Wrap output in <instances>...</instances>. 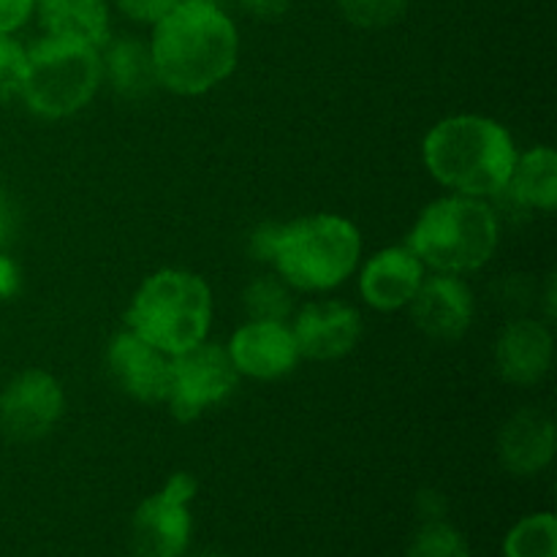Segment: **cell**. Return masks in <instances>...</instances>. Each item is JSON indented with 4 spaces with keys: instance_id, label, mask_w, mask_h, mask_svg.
Here are the masks:
<instances>
[{
    "instance_id": "1",
    "label": "cell",
    "mask_w": 557,
    "mask_h": 557,
    "mask_svg": "<svg viewBox=\"0 0 557 557\" xmlns=\"http://www.w3.org/2000/svg\"><path fill=\"white\" fill-rule=\"evenodd\" d=\"M150 54L158 85L177 96H201L237 65V27L212 0H180L152 25Z\"/></svg>"
},
{
    "instance_id": "2",
    "label": "cell",
    "mask_w": 557,
    "mask_h": 557,
    "mask_svg": "<svg viewBox=\"0 0 557 557\" xmlns=\"http://www.w3.org/2000/svg\"><path fill=\"white\" fill-rule=\"evenodd\" d=\"M424 166L441 185L462 196L506 190L517 163L509 131L482 114H455L433 125L422 145Z\"/></svg>"
},
{
    "instance_id": "3",
    "label": "cell",
    "mask_w": 557,
    "mask_h": 557,
    "mask_svg": "<svg viewBox=\"0 0 557 557\" xmlns=\"http://www.w3.org/2000/svg\"><path fill=\"white\" fill-rule=\"evenodd\" d=\"M277 275L299 292L335 288L357 270L362 237L351 221L330 212L297 218L256 237Z\"/></svg>"
},
{
    "instance_id": "4",
    "label": "cell",
    "mask_w": 557,
    "mask_h": 557,
    "mask_svg": "<svg viewBox=\"0 0 557 557\" xmlns=\"http://www.w3.org/2000/svg\"><path fill=\"white\" fill-rule=\"evenodd\" d=\"M500 223L476 196H444L428 205L413 223L408 248L424 267L446 275L482 270L498 250Z\"/></svg>"
},
{
    "instance_id": "5",
    "label": "cell",
    "mask_w": 557,
    "mask_h": 557,
    "mask_svg": "<svg viewBox=\"0 0 557 557\" xmlns=\"http://www.w3.org/2000/svg\"><path fill=\"white\" fill-rule=\"evenodd\" d=\"M125 321L141 341L177 357L207 341L212 321L210 286L188 270H158L134 294Z\"/></svg>"
},
{
    "instance_id": "6",
    "label": "cell",
    "mask_w": 557,
    "mask_h": 557,
    "mask_svg": "<svg viewBox=\"0 0 557 557\" xmlns=\"http://www.w3.org/2000/svg\"><path fill=\"white\" fill-rule=\"evenodd\" d=\"M103 63L96 47L71 38L44 36L27 49L22 101L41 117L58 120L79 112L101 87Z\"/></svg>"
},
{
    "instance_id": "7",
    "label": "cell",
    "mask_w": 557,
    "mask_h": 557,
    "mask_svg": "<svg viewBox=\"0 0 557 557\" xmlns=\"http://www.w3.org/2000/svg\"><path fill=\"white\" fill-rule=\"evenodd\" d=\"M239 373L232 357L218 343H199L185 354L172 357L169 408L180 422H194L207 408L218 406L237 389Z\"/></svg>"
},
{
    "instance_id": "8",
    "label": "cell",
    "mask_w": 557,
    "mask_h": 557,
    "mask_svg": "<svg viewBox=\"0 0 557 557\" xmlns=\"http://www.w3.org/2000/svg\"><path fill=\"white\" fill-rule=\"evenodd\" d=\"M196 479L174 473L163 490L141 500L131 522V549L136 557H180L190 542V509Z\"/></svg>"
},
{
    "instance_id": "9",
    "label": "cell",
    "mask_w": 557,
    "mask_h": 557,
    "mask_svg": "<svg viewBox=\"0 0 557 557\" xmlns=\"http://www.w3.org/2000/svg\"><path fill=\"white\" fill-rule=\"evenodd\" d=\"M65 395L44 370L14 375L0 392V433L11 441H38L63 419Z\"/></svg>"
},
{
    "instance_id": "10",
    "label": "cell",
    "mask_w": 557,
    "mask_h": 557,
    "mask_svg": "<svg viewBox=\"0 0 557 557\" xmlns=\"http://www.w3.org/2000/svg\"><path fill=\"white\" fill-rule=\"evenodd\" d=\"M109 373L114 384L139 403H166L172 384V357L158 351L136 332L125 330L114 335L107 351Z\"/></svg>"
},
{
    "instance_id": "11",
    "label": "cell",
    "mask_w": 557,
    "mask_h": 557,
    "mask_svg": "<svg viewBox=\"0 0 557 557\" xmlns=\"http://www.w3.org/2000/svg\"><path fill=\"white\" fill-rule=\"evenodd\" d=\"M226 351L239 375L259 381L283 379L302 359L292 326L283 321H248L234 332Z\"/></svg>"
},
{
    "instance_id": "12",
    "label": "cell",
    "mask_w": 557,
    "mask_h": 557,
    "mask_svg": "<svg viewBox=\"0 0 557 557\" xmlns=\"http://www.w3.org/2000/svg\"><path fill=\"white\" fill-rule=\"evenodd\" d=\"M413 324L433 341L455 343L473 324V294L457 275L438 272L424 277L411 302Z\"/></svg>"
},
{
    "instance_id": "13",
    "label": "cell",
    "mask_w": 557,
    "mask_h": 557,
    "mask_svg": "<svg viewBox=\"0 0 557 557\" xmlns=\"http://www.w3.org/2000/svg\"><path fill=\"white\" fill-rule=\"evenodd\" d=\"M299 357L313 362H335L357 346L362 319L351 305L310 302L297 313L292 326Z\"/></svg>"
},
{
    "instance_id": "14",
    "label": "cell",
    "mask_w": 557,
    "mask_h": 557,
    "mask_svg": "<svg viewBox=\"0 0 557 557\" xmlns=\"http://www.w3.org/2000/svg\"><path fill=\"white\" fill-rule=\"evenodd\" d=\"M424 281V264L408 245L384 248L364 264L359 277V292L364 302L375 310L406 308Z\"/></svg>"
},
{
    "instance_id": "15",
    "label": "cell",
    "mask_w": 557,
    "mask_h": 557,
    "mask_svg": "<svg viewBox=\"0 0 557 557\" xmlns=\"http://www.w3.org/2000/svg\"><path fill=\"white\" fill-rule=\"evenodd\" d=\"M495 364L500 379L509 384H539L553 364V335L542 321H511L495 343Z\"/></svg>"
},
{
    "instance_id": "16",
    "label": "cell",
    "mask_w": 557,
    "mask_h": 557,
    "mask_svg": "<svg viewBox=\"0 0 557 557\" xmlns=\"http://www.w3.org/2000/svg\"><path fill=\"white\" fill-rule=\"evenodd\" d=\"M500 462L515 476H533L544 471L555 455V424L539 408L517 411L504 424L498 438Z\"/></svg>"
},
{
    "instance_id": "17",
    "label": "cell",
    "mask_w": 557,
    "mask_h": 557,
    "mask_svg": "<svg viewBox=\"0 0 557 557\" xmlns=\"http://www.w3.org/2000/svg\"><path fill=\"white\" fill-rule=\"evenodd\" d=\"M36 14L47 36L71 38L101 49L112 38L107 0H36Z\"/></svg>"
},
{
    "instance_id": "18",
    "label": "cell",
    "mask_w": 557,
    "mask_h": 557,
    "mask_svg": "<svg viewBox=\"0 0 557 557\" xmlns=\"http://www.w3.org/2000/svg\"><path fill=\"white\" fill-rule=\"evenodd\" d=\"M101 63L109 76V85L114 87L117 96L139 101L156 90L158 76L156 65H152L150 44H141L134 36L107 41V54L101 58Z\"/></svg>"
},
{
    "instance_id": "19",
    "label": "cell",
    "mask_w": 557,
    "mask_h": 557,
    "mask_svg": "<svg viewBox=\"0 0 557 557\" xmlns=\"http://www.w3.org/2000/svg\"><path fill=\"white\" fill-rule=\"evenodd\" d=\"M506 188L522 207L553 212L557 205V156L553 147H533L525 156H517Z\"/></svg>"
},
{
    "instance_id": "20",
    "label": "cell",
    "mask_w": 557,
    "mask_h": 557,
    "mask_svg": "<svg viewBox=\"0 0 557 557\" xmlns=\"http://www.w3.org/2000/svg\"><path fill=\"white\" fill-rule=\"evenodd\" d=\"M506 557H557V522L553 515H533L517 522L504 542Z\"/></svg>"
},
{
    "instance_id": "21",
    "label": "cell",
    "mask_w": 557,
    "mask_h": 557,
    "mask_svg": "<svg viewBox=\"0 0 557 557\" xmlns=\"http://www.w3.org/2000/svg\"><path fill=\"white\" fill-rule=\"evenodd\" d=\"M245 310L250 321H286L292 313V297L277 277H259L245 288Z\"/></svg>"
},
{
    "instance_id": "22",
    "label": "cell",
    "mask_w": 557,
    "mask_h": 557,
    "mask_svg": "<svg viewBox=\"0 0 557 557\" xmlns=\"http://www.w3.org/2000/svg\"><path fill=\"white\" fill-rule=\"evenodd\" d=\"M343 20L362 30H381L400 22L408 11V0H335Z\"/></svg>"
},
{
    "instance_id": "23",
    "label": "cell",
    "mask_w": 557,
    "mask_h": 557,
    "mask_svg": "<svg viewBox=\"0 0 557 557\" xmlns=\"http://www.w3.org/2000/svg\"><path fill=\"white\" fill-rule=\"evenodd\" d=\"M408 557H471L460 533L446 522H428L408 547Z\"/></svg>"
},
{
    "instance_id": "24",
    "label": "cell",
    "mask_w": 557,
    "mask_h": 557,
    "mask_svg": "<svg viewBox=\"0 0 557 557\" xmlns=\"http://www.w3.org/2000/svg\"><path fill=\"white\" fill-rule=\"evenodd\" d=\"M27 69V49L11 33H0V107L22 92Z\"/></svg>"
},
{
    "instance_id": "25",
    "label": "cell",
    "mask_w": 557,
    "mask_h": 557,
    "mask_svg": "<svg viewBox=\"0 0 557 557\" xmlns=\"http://www.w3.org/2000/svg\"><path fill=\"white\" fill-rule=\"evenodd\" d=\"M117 9L123 11L128 20L141 22V25H156L161 22L180 0H114Z\"/></svg>"
},
{
    "instance_id": "26",
    "label": "cell",
    "mask_w": 557,
    "mask_h": 557,
    "mask_svg": "<svg viewBox=\"0 0 557 557\" xmlns=\"http://www.w3.org/2000/svg\"><path fill=\"white\" fill-rule=\"evenodd\" d=\"M36 11V0H0V33H14Z\"/></svg>"
},
{
    "instance_id": "27",
    "label": "cell",
    "mask_w": 557,
    "mask_h": 557,
    "mask_svg": "<svg viewBox=\"0 0 557 557\" xmlns=\"http://www.w3.org/2000/svg\"><path fill=\"white\" fill-rule=\"evenodd\" d=\"M239 5H243L245 14L256 16V20L275 22L286 14L292 0H239Z\"/></svg>"
},
{
    "instance_id": "28",
    "label": "cell",
    "mask_w": 557,
    "mask_h": 557,
    "mask_svg": "<svg viewBox=\"0 0 557 557\" xmlns=\"http://www.w3.org/2000/svg\"><path fill=\"white\" fill-rule=\"evenodd\" d=\"M20 286V275H16L14 261L0 256V297H11Z\"/></svg>"
},
{
    "instance_id": "29",
    "label": "cell",
    "mask_w": 557,
    "mask_h": 557,
    "mask_svg": "<svg viewBox=\"0 0 557 557\" xmlns=\"http://www.w3.org/2000/svg\"><path fill=\"white\" fill-rule=\"evenodd\" d=\"M212 3H215V0H212Z\"/></svg>"
}]
</instances>
